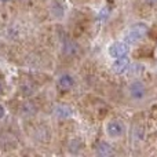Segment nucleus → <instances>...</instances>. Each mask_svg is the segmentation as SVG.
<instances>
[{
  "mask_svg": "<svg viewBox=\"0 0 157 157\" xmlns=\"http://www.w3.org/2000/svg\"><path fill=\"white\" fill-rule=\"evenodd\" d=\"M128 66H130V59L128 58H116V61H114L113 63V71L116 72V73H123V72H125L128 69Z\"/></svg>",
  "mask_w": 157,
  "mask_h": 157,
  "instance_id": "39448f33",
  "label": "nucleus"
},
{
  "mask_svg": "<svg viewBox=\"0 0 157 157\" xmlns=\"http://www.w3.org/2000/svg\"><path fill=\"white\" fill-rule=\"evenodd\" d=\"M63 51H65L68 55H73L75 52L77 51V46L75 43H72V41H66L65 47H63Z\"/></svg>",
  "mask_w": 157,
  "mask_h": 157,
  "instance_id": "9d476101",
  "label": "nucleus"
},
{
  "mask_svg": "<svg viewBox=\"0 0 157 157\" xmlns=\"http://www.w3.org/2000/svg\"><path fill=\"white\" fill-rule=\"evenodd\" d=\"M55 114H57L58 117H62V119H66V117H69L72 114V110L68 108V106H57V109H55Z\"/></svg>",
  "mask_w": 157,
  "mask_h": 157,
  "instance_id": "6e6552de",
  "label": "nucleus"
},
{
  "mask_svg": "<svg viewBox=\"0 0 157 157\" xmlns=\"http://www.w3.org/2000/svg\"><path fill=\"white\" fill-rule=\"evenodd\" d=\"M3 2H8V0H3Z\"/></svg>",
  "mask_w": 157,
  "mask_h": 157,
  "instance_id": "2eb2a0df",
  "label": "nucleus"
},
{
  "mask_svg": "<svg viewBox=\"0 0 157 157\" xmlns=\"http://www.w3.org/2000/svg\"><path fill=\"white\" fill-rule=\"evenodd\" d=\"M128 51V47H127V43H113L109 48V54L112 55L113 58H121V57H125Z\"/></svg>",
  "mask_w": 157,
  "mask_h": 157,
  "instance_id": "7ed1b4c3",
  "label": "nucleus"
},
{
  "mask_svg": "<svg viewBox=\"0 0 157 157\" xmlns=\"http://www.w3.org/2000/svg\"><path fill=\"white\" fill-rule=\"evenodd\" d=\"M2 92H3V83L0 81V94H2Z\"/></svg>",
  "mask_w": 157,
  "mask_h": 157,
  "instance_id": "4468645a",
  "label": "nucleus"
},
{
  "mask_svg": "<svg viewBox=\"0 0 157 157\" xmlns=\"http://www.w3.org/2000/svg\"><path fill=\"white\" fill-rule=\"evenodd\" d=\"M73 84H75V80L71 75H62V76L58 78V87L61 90H63V91L71 90L73 87Z\"/></svg>",
  "mask_w": 157,
  "mask_h": 157,
  "instance_id": "423d86ee",
  "label": "nucleus"
},
{
  "mask_svg": "<svg viewBox=\"0 0 157 157\" xmlns=\"http://www.w3.org/2000/svg\"><path fill=\"white\" fill-rule=\"evenodd\" d=\"M106 131H108V134L110 136L116 138V136H120L123 134V131H124V127H123V124L120 121H117V120H113V121H110L108 124V127H106Z\"/></svg>",
  "mask_w": 157,
  "mask_h": 157,
  "instance_id": "20e7f679",
  "label": "nucleus"
},
{
  "mask_svg": "<svg viewBox=\"0 0 157 157\" xmlns=\"http://www.w3.org/2000/svg\"><path fill=\"white\" fill-rule=\"evenodd\" d=\"M97 153L99 156H110V155H113V149H112V146L109 144H106V142H102V144L98 145Z\"/></svg>",
  "mask_w": 157,
  "mask_h": 157,
  "instance_id": "0eeeda50",
  "label": "nucleus"
},
{
  "mask_svg": "<svg viewBox=\"0 0 157 157\" xmlns=\"http://www.w3.org/2000/svg\"><path fill=\"white\" fill-rule=\"evenodd\" d=\"M147 33L146 24H135L125 36V43L127 44H135Z\"/></svg>",
  "mask_w": 157,
  "mask_h": 157,
  "instance_id": "f257e3e1",
  "label": "nucleus"
},
{
  "mask_svg": "<svg viewBox=\"0 0 157 157\" xmlns=\"http://www.w3.org/2000/svg\"><path fill=\"white\" fill-rule=\"evenodd\" d=\"M145 3L149 6H157V0H145Z\"/></svg>",
  "mask_w": 157,
  "mask_h": 157,
  "instance_id": "f8f14e48",
  "label": "nucleus"
},
{
  "mask_svg": "<svg viewBox=\"0 0 157 157\" xmlns=\"http://www.w3.org/2000/svg\"><path fill=\"white\" fill-rule=\"evenodd\" d=\"M146 94V87L141 81H132L130 84V95L134 99H142Z\"/></svg>",
  "mask_w": 157,
  "mask_h": 157,
  "instance_id": "f03ea898",
  "label": "nucleus"
},
{
  "mask_svg": "<svg viewBox=\"0 0 157 157\" xmlns=\"http://www.w3.org/2000/svg\"><path fill=\"white\" fill-rule=\"evenodd\" d=\"M3 116H4V108H3V106L0 105V119H2Z\"/></svg>",
  "mask_w": 157,
  "mask_h": 157,
  "instance_id": "ddd939ff",
  "label": "nucleus"
},
{
  "mask_svg": "<svg viewBox=\"0 0 157 157\" xmlns=\"http://www.w3.org/2000/svg\"><path fill=\"white\" fill-rule=\"evenodd\" d=\"M21 112L24 114H33L36 112V106L32 102H25L21 108Z\"/></svg>",
  "mask_w": 157,
  "mask_h": 157,
  "instance_id": "1a4fd4ad",
  "label": "nucleus"
},
{
  "mask_svg": "<svg viewBox=\"0 0 157 157\" xmlns=\"http://www.w3.org/2000/svg\"><path fill=\"white\" fill-rule=\"evenodd\" d=\"M131 68L132 69H130V72L132 75H138V73H141L142 72V66H139V65H132Z\"/></svg>",
  "mask_w": 157,
  "mask_h": 157,
  "instance_id": "9b49d317",
  "label": "nucleus"
}]
</instances>
